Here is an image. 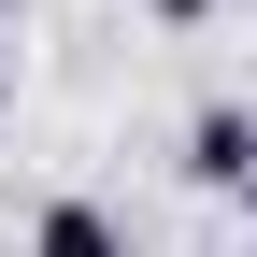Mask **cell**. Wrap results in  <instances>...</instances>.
<instances>
[{
  "label": "cell",
  "mask_w": 257,
  "mask_h": 257,
  "mask_svg": "<svg viewBox=\"0 0 257 257\" xmlns=\"http://www.w3.org/2000/svg\"><path fill=\"white\" fill-rule=\"evenodd\" d=\"M186 186H214V200L257 186V114L243 100H200V114H186Z\"/></svg>",
  "instance_id": "obj_1"
},
{
  "label": "cell",
  "mask_w": 257,
  "mask_h": 257,
  "mask_svg": "<svg viewBox=\"0 0 257 257\" xmlns=\"http://www.w3.org/2000/svg\"><path fill=\"white\" fill-rule=\"evenodd\" d=\"M29 257H128V229H114V200H43L29 214Z\"/></svg>",
  "instance_id": "obj_2"
},
{
  "label": "cell",
  "mask_w": 257,
  "mask_h": 257,
  "mask_svg": "<svg viewBox=\"0 0 257 257\" xmlns=\"http://www.w3.org/2000/svg\"><path fill=\"white\" fill-rule=\"evenodd\" d=\"M157 15H172V29H200V15H214V0H157Z\"/></svg>",
  "instance_id": "obj_3"
},
{
  "label": "cell",
  "mask_w": 257,
  "mask_h": 257,
  "mask_svg": "<svg viewBox=\"0 0 257 257\" xmlns=\"http://www.w3.org/2000/svg\"><path fill=\"white\" fill-rule=\"evenodd\" d=\"M0 114H15V43H0Z\"/></svg>",
  "instance_id": "obj_4"
}]
</instances>
